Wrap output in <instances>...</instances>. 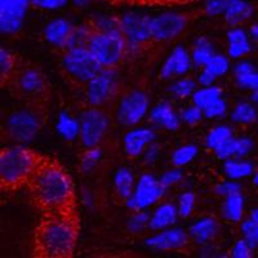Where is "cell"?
I'll return each mask as SVG.
<instances>
[{"label":"cell","instance_id":"74e56055","mask_svg":"<svg viewBox=\"0 0 258 258\" xmlns=\"http://www.w3.org/2000/svg\"><path fill=\"white\" fill-rule=\"evenodd\" d=\"M149 214L141 211H136V213L133 214L132 217H131V220H129L128 229L133 232L141 231V230H144L145 226L149 223Z\"/></svg>","mask_w":258,"mask_h":258},{"label":"cell","instance_id":"836d02e7","mask_svg":"<svg viewBox=\"0 0 258 258\" xmlns=\"http://www.w3.org/2000/svg\"><path fill=\"white\" fill-rule=\"evenodd\" d=\"M229 69V62L222 56H212L211 59L204 64V70L211 74L213 78H217L223 75Z\"/></svg>","mask_w":258,"mask_h":258},{"label":"cell","instance_id":"484cf974","mask_svg":"<svg viewBox=\"0 0 258 258\" xmlns=\"http://www.w3.org/2000/svg\"><path fill=\"white\" fill-rule=\"evenodd\" d=\"M235 75H236V80L241 87L257 91L258 75L252 64L248 63V62L238 64V68L235 69Z\"/></svg>","mask_w":258,"mask_h":258},{"label":"cell","instance_id":"f546056e","mask_svg":"<svg viewBox=\"0 0 258 258\" xmlns=\"http://www.w3.org/2000/svg\"><path fill=\"white\" fill-rule=\"evenodd\" d=\"M232 119L236 123L250 124L257 119V112L250 103L244 102L235 107L234 112H232Z\"/></svg>","mask_w":258,"mask_h":258},{"label":"cell","instance_id":"2e32d148","mask_svg":"<svg viewBox=\"0 0 258 258\" xmlns=\"http://www.w3.org/2000/svg\"><path fill=\"white\" fill-rule=\"evenodd\" d=\"M190 64V56L185 50V48L177 47L161 69V78L169 79V78L183 75L188 71Z\"/></svg>","mask_w":258,"mask_h":258},{"label":"cell","instance_id":"f6af8a7d","mask_svg":"<svg viewBox=\"0 0 258 258\" xmlns=\"http://www.w3.org/2000/svg\"><path fill=\"white\" fill-rule=\"evenodd\" d=\"M202 116L203 112L198 106L188 107V109L183 112V120H185L186 123L191 124V125H195L197 123H199V121L202 120Z\"/></svg>","mask_w":258,"mask_h":258},{"label":"cell","instance_id":"ac0fdd59","mask_svg":"<svg viewBox=\"0 0 258 258\" xmlns=\"http://www.w3.org/2000/svg\"><path fill=\"white\" fill-rule=\"evenodd\" d=\"M73 25L69 24L64 20H56L50 22L45 29V38L56 47L64 48L68 47L69 39H70L71 31H73Z\"/></svg>","mask_w":258,"mask_h":258},{"label":"cell","instance_id":"60d3db41","mask_svg":"<svg viewBox=\"0 0 258 258\" xmlns=\"http://www.w3.org/2000/svg\"><path fill=\"white\" fill-rule=\"evenodd\" d=\"M202 111H204L206 116L208 117H214V116H220V115L225 114L226 111V105L223 102L222 98H218L214 102H212L211 105H208L206 109H203Z\"/></svg>","mask_w":258,"mask_h":258},{"label":"cell","instance_id":"8d00e7d4","mask_svg":"<svg viewBox=\"0 0 258 258\" xmlns=\"http://www.w3.org/2000/svg\"><path fill=\"white\" fill-rule=\"evenodd\" d=\"M101 156V150L98 147H89L82 156V161H80V168L83 172H89L92 168L96 165Z\"/></svg>","mask_w":258,"mask_h":258},{"label":"cell","instance_id":"b9f144b4","mask_svg":"<svg viewBox=\"0 0 258 258\" xmlns=\"http://www.w3.org/2000/svg\"><path fill=\"white\" fill-rule=\"evenodd\" d=\"M69 0H30L31 6L40 9H58L68 4Z\"/></svg>","mask_w":258,"mask_h":258},{"label":"cell","instance_id":"ba28073f","mask_svg":"<svg viewBox=\"0 0 258 258\" xmlns=\"http://www.w3.org/2000/svg\"><path fill=\"white\" fill-rule=\"evenodd\" d=\"M199 15H203V11H199V12H168L155 18H150V39L151 41H159V43L172 40L178 36L188 26L191 21Z\"/></svg>","mask_w":258,"mask_h":258},{"label":"cell","instance_id":"6da1fadb","mask_svg":"<svg viewBox=\"0 0 258 258\" xmlns=\"http://www.w3.org/2000/svg\"><path fill=\"white\" fill-rule=\"evenodd\" d=\"M26 186L41 213H78L73 179L54 159L43 156Z\"/></svg>","mask_w":258,"mask_h":258},{"label":"cell","instance_id":"83f0119b","mask_svg":"<svg viewBox=\"0 0 258 258\" xmlns=\"http://www.w3.org/2000/svg\"><path fill=\"white\" fill-rule=\"evenodd\" d=\"M221 96H222V89L218 87H209V88L200 89L194 94V102H195V106L203 110L212 102L221 98Z\"/></svg>","mask_w":258,"mask_h":258},{"label":"cell","instance_id":"4dcf8cb0","mask_svg":"<svg viewBox=\"0 0 258 258\" xmlns=\"http://www.w3.org/2000/svg\"><path fill=\"white\" fill-rule=\"evenodd\" d=\"M225 170L230 178H241V177H245L252 173L253 167L252 164L246 163V161L229 160L226 161Z\"/></svg>","mask_w":258,"mask_h":258},{"label":"cell","instance_id":"cb8c5ba5","mask_svg":"<svg viewBox=\"0 0 258 258\" xmlns=\"http://www.w3.org/2000/svg\"><path fill=\"white\" fill-rule=\"evenodd\" d=\"M249 41L245 32L240 29H235L229 32V54L235 58L244 56L249 52Z\"/></svg>","mask_w":258,"mask_h":258},{"label":"cell","instance_id":"4fadbf2b","mask_svg":"<svg viewBox=\"0 0 258 258\" xmlns=\"http://www.w3.org/2000/svg\"><path fill=\"white\" fill-rule=\"evenodd\" d=\"M149 109V98L144 92L135 91L123 98L117 112V119L123 125H135L146 114Z\"/></svg>","mask_w":258,"mask_h":258},{"label":"cell","instance_id":"5bb4252c","mask_svg":"<svg viewBox=\"0 0 258 258\" xmlns=\"http://www.w3.org/2000/svg\"><path fill=\"white\" fill-rule=\"evenodd\" d=\"M30 6V0H8L0 13V31H17Z\"/></svg>","mask_w":258,"mask_h":258},{"label":"cell","instance_id":"f35d334b","mask_svg":"<svg viewBox=\"0 0 258 258\" xmlns=\"http://www.w3.org/2000/svg\"><path fill=\"white\" fill-rule=\"evenodd\" d=\"M194 88H195V84H194L192 80L182 79L179 80V82H177L176 84L170 88V91H172V93H173L174 96L179 97V98H186V97L190 96L191 92L194 91Z\"/></svg>","mask_w":258,"mask_h":258},{"label":"cell","instance_id":"30bf717a","mask_svg":"<svg viewBox=\"0 0 258 258\" xmlns=\"http://www.w3.org/2000/svg\"><path fill=\"white\" fill-rule=\"evenodd\" d=\"M107 117L101 110L89 109L83 114L79 132L82 141L87 149L96 147L102 141L103 136L107 131Z\"/></svg>","mask_w":258,"mask_h":258},{"label":"cell","instance_id":"db71d44e","mask_svg":"<svg viewBox=\"0 0 258 258\" xmlns=\"http://www.w3.org/2000/svg\"><path fill=\"white\" fill-rule=\"evenodd\" d=\"M74 2H75V4H78V6L83 7V6H85V4L88 3L89 0H74Z\"/></svg>","mask_w":258,"mask_h":258},{"label":"cell","instance_id":"603a6c76","mask_svg":"<svg viewBox=\"0 0 258 258\" xmlns=\"http://www.w3.org/2000/svg\"><path fill=\"white\" fill-rule=\"evenodd\" d=\"M177 218V211L172 204H163L156 209L154 216L150 218L149 225L153 230H160L163 227L174 223Z\"/></svg>","mask_w":258,"mask_h":258},{"label":"cell","instance_id":"f1b7e54d","mask_svg":"<svg viewBox=\"0 0 258 258\" xmlns=\"http://www.w3.org/2000/svg\"><path fill=\"white\" fill-rule=\"evenodd\" d=\"M213 56V50H212V45L207 38H200L197 41V44L194 47L192 52V59L198 66H204L207 62L211 59Z\"/></svg>","mask_w":258,"mask_h":258},{"label":"cell","instance_id":"7402d4cb","mask_svg":"<svg viewBox=\"0 0 258 258\" xmlns=\"http://www.w3.org/2000/svg\"><path fill=\"white\" fill-rule=\"evenodd\" d=\"M218 231V222L214 218H204L191 227L190 232L198 243H206L214 238Z\"/></svg>","mask_w":258,"mask_h":258},{"label":"cell","instance_id":"681fc988","mask_svg":"<svg viewBox=\"0 0 258 258\" xmlns=\"http://www.w3.org/2000/svg\"><path fill=\"white\" fill-rule=\"evenodd\" d=\"M159 154V146L158 145H151L147 150V154H146V163H153L154 160L156 159Z\"/></svg>","mask_w":258,"mask_h":258},{"label":"cell","instance_id":"f907efd6","mask_svg":"<svg viewBox=\"0 0 258 258\" xmlns=\"http://www.w3.org/2000/svg\"><path fill=\"white\" fill-rule=\"evenodd\" d=\"M167 0H135L138 6H165Z\"/></svg>","mask_w":258,"mask_h":258},{"label":"cell","instance_id":"d6a6232c","mask_svg":"<svg viewBox=\"0 0 258 258\" xmlns=\"http://www.w3.org/2000/svg\"><path fill=\"white\" fill-rule=\"evenodd\" d=\"M230 138H232V132L229 126H217L209 132L208 137H207V145L209 149L214 150Z\"/></svg>","mask_w":258,"mask_h":258},{"label":"cell","instance_id":"44dd1931","mask_svg":"<svg viewBox=\"0 0 258 258\" xmlns=\"http://www.w3.org/2000/svg\"><path fill=\"white\" fill-rule=\"evenodd\" d=\"M151 120L170 131H176L179 126V119L169 103H160L151 112Z\"/></svg>","mask_w":258,"mask_h":258},{"label":"cell","instance_id":"bcb514c9","mask_svg":"<svg viewBox=\"0 0 258 258\" xmlns=\"http://www.w3.org/2000/svg\"><path fill=\"white\" fill-rule=\"evenodd\" d=\"M181 179H182L181 170L173 169V170H169V172H167L164 176L161 177V179L159 182H160L161 185L164 186L165 188H167V187H169V186L177 183V182H179Z\"/></svg>","mask_w":258,"mask_h":258},{"label":"cell","instance_id":"d6986e66","mask_svg":"<svg viewBox=\"0 0 258 258\" xmlns=\"http://www.w3.org/2000/svg\"><path fill=\"white\" fill-rule=\"evenodd\" d=\"M253 15V7L245 0H230L229 6L226 8L225 20L231 26H238L246 20H249Z\"/></svg>","mask_w":258,"mask_h":258},{"label":"cell","instance_id":"ab89813d","mask_svg":"<svg viewBox=\"0 0 258 258\" xmlns=\"http://www.w3.org/2000/svg\"><path fill=\"white\" fill-rule=\"evenodd\" d=\"M194 204H195V197L191 192H185L179 198V214L181 217H187L194 209Z\"/></svg>","mask_w":258,"mask_h":258},{"label":"cell","instance_id":"3957f363","mask_svg":"<svg viewBox=\"0 0 258 258\" xmlns=\"http://www.w3.org/2000/svg\"><path fill=\"white\" fill-rule=\"evenodd\" d=\"M89 34L85 47L105 70H114L129 54L128 41L119 25V17H98L85 22Z\"/></svg>","mask_w":258,"mask_h":258},{"label":"cell","instance_id":"4316f807","mask_svg":"<svg viewBox=\"0 0 258 258\" xmlns=\"http://www.w3.org/2000/svg\"><path fill=\"white\" fill-rule=\"evenodd\" d=\"M244 199L240 191L232 192L226 197L225 202V216L230 221H240L243 217Z\"/></svg>","mask_w":258,"mask_h":258},{"label":"cell","instance_id":"8992f818","mask_svg":"<svg viewBox=\"0 0 258 258\" xmlns=\"http://www.w3.org/2000/svg\"><path fill=\"white\" fill-rule=\"evenodd\" d=\"M48 119V107L25 105L0 123V141L29 142L36 137Z\"/></svg>","mask_w":258,"mask_h":258},{"label":"cell","instance_id":"ee69618b","mask_svg":"<svg viewBox=\"0 0 258 258\" xmlns=\"http://www.w3.org/2000/svg\"><path fill=\"white\" fill-rule=\"evenodd\" d=\"M252 250L249 244L245 240H239L232 249V255L236 258H249L252 257Z\"/></svg>","mask_w":258,"mask_h":258},{"label":"cell","instance_id":"8fae6325","mask_svg":"<svg viewBox=\"0 0 258 258\" xmlns=\"http://www.w3.org/2000/svg\"><path fill=\"white\" fill-rule=\"evenodd\" d=\"M164 191L165 187L161 185L160 182L156 181L150 174H145L138 182L135 194H132V197L126 200L128 202L126 204L133 211H141V209L158 202L163 197Z\"/></svg>","mask_w":258,"mask_h":258},{"label":"cell","instance_id":"7bdbcfd3","mask_svg":"<svg viewBox=\"0 0 258 258\" xmlns=\"http://www.w3.org/2000/svg\"><path fill=\"white\" fill-rule=\"evenodd\" d=\"M214 151H216L220 159H227L230 156L235 155V140L230 138L226 142H223L222 145H220L217 149H214Z\"/></svg>","mask_w":258,"mask_h":258},{"label":"cell","instance_id":"277c9868","mask_svg":"<svg viewBox=\"0 0 258 258\" xmlns=\"http://www.w3.org/2000/svg\"><path fill=\"white\" fill-rule=\"evenodd\" d=\"M8 88L12 96L25 105L49 107L52 97L49 80L45 74L34 64L21 59Z\"/></svg>","mask_w":258,"mask_h":258},{"label":"cell","instance_id":"ffe728a7","mask_svg":"<svg viewBox=\"0 0 258 258\" xmlns=\"http://www.w3.org/2000/svg\"><path fill=\"white\" fill-rule=\"evenodd\" d=\"M20 62L21 58L17 54L0 47V89L8 87Z\"/></svg>","mask_w":258,"mask_h":258},{"label":"cell","instance_id":"c3c4849f","mask_svg":"<svg viewBox=\"0 0 258 258\" xmlns=\"http://www.w3.org/2000/svg\"><path fill=\"white\" fill-rule=\"evenodd\" d=\"M238 191H240V186L235 182H225V183H221L216 187V192L218 195H222V197H227L230 194L238 192Z\"/></svg>","mask_w":258,"mask_h":258},{"label":"cell","instance_id":"11a10c76","mask_svg":"<svg viewBox=\"0 0 258 258\" xmlns=\"http://www.w3.org/2000/svg\"><path fill=\"white\" fill-rule=\"evenodd\" d=\"M257 30H258L257 25H254V26L252 27V35L254 36V38H257Z\"/></svg>","mask_w":258,"mask_h":258},{"label":"cell","instance_id":"e575fe53","mask_svg":"<svg viewBox=\"0 0 258 258\" xmlns=\"http://www.w3.org/2000/svg\"><path fill=\"white\" fill-rule=\"evenodd\" d=\"M198 153V149L195 146H183V147H179L178 150H176L172 156V160H173V164L176 167H182V165H186L187 163H190L195 155Z\"/></svg>","mask_w":258,"mask_h":258},{"label":"cell","instance_id":"7c38bea8","mask_svg":"<svg viewBox=\"0 0 258 258\" xmlns=\"http://www.w3.org/2000/svg\"><path fill=\"white\" fill-rule=\"evenodd\" d=\"M116 92V82H115L112 70H105L98 73L88 82V101L92 106H101L109 102Z\"/></svg>","mask_w":258,"mask_h":258},{"label":"cell","instance_id":"7a4b0ae2","mask_svg":"<svg viewBox=\"0 0 258 258\" xmlns=\"http://www.w3.org/2000/svg\"><path fill=\"white\" fill-rule=\"evenodd\" d=\"M79 213H43L34 232V255L70 258L79 238Z\"/></svg>","mask_w":258,"mask_h":258},{"label":"cell","instance_id":"9c48e42d","mask_svg":"<svg viewBox=\"0 0 258 258\" xmlns=\"http://www.w3.org/2000/svg\"><path fill=\"white\" fill-rule=\"evenodd\" d=\"M149 16H140L137 13H126L119 18V25L124 38L128 41L129 52L140 49L151 41L149 32Z\"/></svg>","mask_w":258,"mask_h":258},{"label":"cell","instance_id":"e0dca14e","mask_svg":"<svg viewBox=\"0 0 258 258\" xmlns=\"http://www.w3.org/2000/svg\"><path fill=\"white\" fill-rule=\"evenodd\" d=\"M155 133L151 129H136L129 132L124 138V146L129 156H138L144 151L145 147L153 142Z\"/></svg>","mask_w":258,"mask_h":258},{"label":"cell","instance_id":"52a82bcc","mask_svg":"<svg viewBox=\"0 0 258 258\" xmlns=\"http://www.w3.org/2000/svg\"><path fill=\"white\" fill-rule=\"evenodd\" d=\"M62 68L66 75L75 82L88 83L103 70L100 62L87 47H73L64 49L62 56Z\"/></svg>","mask_w":258,"mask_h":258},{"label":"cell","instance_id":"9a60e30c","mask_svg":"<svg viewBox=\"0 0 258 258\" xmlns=\"http://www.w3.org/2000/svg\"><path fill=\"white\" fill-rule=\"evenodd\" d=\"M147 245L160 250L182 249L188 244V235L183 230H170L155 235L146 241Z\"/></svg>","mask_w":258,"mask_h":258},{"label":"cell","instance_id":"1f68e13d","mask_svg":"<svg viewBox=\"0 0 258 258\" xmlns=\"http://www.w3.org/2000/svg\"><path fill=\"white\" fill-rule=\"evenodd\" d=\"M58 132L68 140H74L79 133V123L75 119L68 116V115H61L59 116L58 124H57Z\"/></svg>","mask_w":258,"mask_h":258},{"label":"cell","instance_id":"816d5d0a","mask_svg":"<svg viewBox=\"0 0 258 258\" xmlns=\"http://www.w3.org/2000/svg\"><path fill=\"white\" fill-rule=\"evenodd\" d=\"M214 79H216V78L212 77L211 74L207 73L206 70H203V73L200 74V83H202L203 85H211Z\"/></svg>","mask_w":258,"mask_h":258},{"label":"cell","instance_id":"d4e9b609","mask_svg":"<svg viewBox=\"0 0 258 258\" xmlns=\"http://www.w3.org/2000/svg\"><path fill=\"white\" fill-rule=\"evenodd\" d=\"M115 194L120 202H126L133 194V176L131 170L120 169L115 177Z\"/></svg>","mask_w":258,"mask_h":258},{"label":"cell","instance_id":"f5cc1de1","mask_svg":"<svg viewBox=\"0 0 258 258\" xmlns=\"http://www.w3.org/2000/svg\"><path fill=\"white\" fill-rule=\"evenodd\" d=\"M103 2H109V3L111 4H120V3L135 4V0H103Z\"/></svg>","mask_w":258,"mask_h":258},{"label":"cell","instance_id":"d590c367","mask_svg":"<svg viewBox=\"0 0 258 258\" xmlns=\"http://www.w3.org/2000/svg\"><path fill=\"white\" fill-rule=\"evenodd\" d=\"M241 230L244 232V240L249 244L250 248H255L258 243V222L253 220H248L241 225Z\"/></svg>","mask_w":258,"mask_h":258},{"label":"cell","instance_id":"5b68a950","mask_svg":"<svg viewBox=\"0 0 258 258\" xmlns=\"http://www.w3.org/2000/svg\"><path fill=\"white\" fill-rule=\"evenodd\" d=\"M43 155L24 146L0 150V191H15L26 186Z\"/></svg>","mask_w":258,"mask_h":258},{"label":"cell","instance_id":"7dc6e473","mask_svg":"<svg viewBox=\"0 0 258 258\" xmlns=\"http://www.w3.org/2000/svg\"><path fill=\"white\" fill-rule=\"evenodd\" d=\"M253 146V142L249 138H240V140H235V155L244 156L249 153Z\"/></svg>","mask_w":258,"mask_h":258}]
</instances>
